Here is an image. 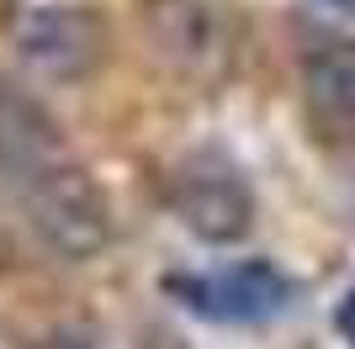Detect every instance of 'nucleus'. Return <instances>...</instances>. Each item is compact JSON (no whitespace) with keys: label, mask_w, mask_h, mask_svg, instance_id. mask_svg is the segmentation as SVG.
I'll return each instance as SVG.
<instances>
[{"label":"nucleus","mask_w":355,"mask_h":349,"mask_svg":"<svg viewBox=\"0 0 355 349\" xmlns=\"http://www.w3.org/2000/svg\"><path fill=\"white\" fill-rule=\"evenodd\" d=\"M0 186L59 260L80 265L112 244V202L43 101L0 80Z\"/></svg>","instance_id":"nucleus-1"},{"label":"nucleus","mask_w":355,"mask_h":349,"mask_svg":"<svg viewBox=\"0 0 355 349\" xmlns=\"http://www.w3.org/2000/svg\"><path fill=\"white\" fill-rule=\"evenodd\" d=\"M133 27L144 53L180 85L218 90L239 74L244 16L234 0H133Z\"/></svg>","instance_id":"nucleus-2"},{"label":"nucleus","mask_w":355,"mask_h":349,"mask_svg":"<svg viewBox=\"0 0 355 349\" xmlns=\"http://www.w3.org/2000/svg\"><path fill=\"white\" fill-rule=\"evenodd\" d=\"M170 212L196 244L228 249L254 228V186L223 148H191L170 170Z\"/></svg>","instance_id":"nucleus-3"},{"label":"nucleus","mask_w":355,"mask_h":349,"mask_svg":"<svg viewBox=\"0 0 355 349\" xmlns=\"http://www.w3.org/2000/svg\"><path fill=\"white\" fill-rule=\"evenodd\" d=\"M11 48L37 80L74 85L106 64L112 32L85 0H27L11 16Z\"/></svg>","instance_id":"nucleus-4"},{"label":"nucleus","mask_w":355,"mask_h":349,"mask_svg":"<svg viewBox=\"0 0 355 349\" xmlns=\"http://www.w3.org/2000/svg\"><path fill=\"white\" fill-rule=\"evenodd\" d=\"M164 291L175 296L186 312L207 323H228V328H254L270 323L292 307V276L276 270L270 260H239L223 270H196V276H170Z\"/></svg>","instance_id":"nucleus-5"},{"label":"nucleus","mask_w":355,"mask_h":349,"mask_svg":"<svg viewBox=\"0 0 355 349\" xmlns=\"http://www.w3.org/2000/svg\"><path fill=\"white\" fill-rule=\"evenodd\" d=\"M302 96L318 138L355 143V37H313L302 53Z\"/></svg>","instance_id":"nucleus-6"},{"label":"nucleus","mask_w":355,"mask_h":349,"mask_svg":"<svg viewBox=\"0 0 355 349\" xmlns=\"http://www.w3.org/2000/svg\"><path fill=\"white\" fill-rule=\"evenodd\" d=\"M334 328H340V339L355 349V286L340 296V307H334Z\"/></svg>","instance_id":"nucleus-7"},{"label":"nucleus","mask_w":355,"mask_h":349,"mask_svg":"<svg viewBox=\"0 0 355 349\" xmlns=\"http://www.w3.org/2000/svg\"><path fill=\"white\" fill-rule=\"evenodd\" d=\"M324 6H334V11H345V16H355V0H324Z\"/></svg>","instance_id":"nucleus-8"}]
</instances>
